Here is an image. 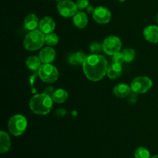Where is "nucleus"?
I'll use <instances>...</instances> for the list:
<instances>
[{"label": "nucleus", "mask_w": 158, "mask_h": 158, "mask_svg": "<svg viewBox=\"0 0 158 158\" xmlns=\"http://www.w3.org/2000/svg\"><path fill=\"white\" fill-rule=\"evenodd\" d=\"M108 63L103 56L91 54L83 64V70L88 80L93 82L101 80L107 74Z\"/></svg>", "instance_id": "1"}, {"label": "nucleus", "mask_w": 158, "mask_h": 158, "mask_svg": "<svg viewBox=\"0 0 158 158\" xmlns=\"http://www.w3.org/2000/svg\"><path fill=\"white\" fill-rule=\"evenodd\" d=\"M53 100L51 96L45 93L33 96L29 100V108L31 110L38 115H46L52 110Z\"/></svg>", "instance_id": "2"}, {"label": "nucleus", "mask_w": 158, "mask_h": 158, "mask_svg": "<svg viewBox=\"0 0 158 158\" xmlns=\"http://www.w3.org/2000/svg\"><path fill=\"white\" fill-rule=\"evenodd\" d=\"M45 34L40 29L30 31L23 40V46L29 51H35L41 49L45 42Z\"/></svg>", "instance_id": "3"}, {"label": "nucleus", "mask_w": 158, "mask_h": 158, "mask_svg": "<svg viewBox=\"0 0 158 158\" xmlns=\"http://www.w3.org/2000/svg\"><path fill=\"white\" fill-rule=\"evenodd\" d=\"M27 128V120L21 114L12 116L8 123V129L12 135L19 137L23 134Z\"/></svg>", "instance_id": "4"}, {"label": "nucleus", "mask_w": 158, "mask_h": 158, "mask_svg": "<svg viewBox=\"0 0 158 158\" xmlns=\"http://www.w3.org/2000/svg\"><path fill=\"white\" fill-rule=\"evenodd\" d=\"M40 80L46 83H52L58 80L59 72L56 66L51 63H43L38 70Z\"/></svg>", "instance_id": "5"}, {"label": "nucleus", "mask_w": 158, "mask_h": 158, "mask_svg": "<svg viewBox=\"0 0 158 158\" xmlns=\"http://www.w3.org/2000/svg\"><path fill=\"white\" fill-rule=\"evenodd\" d=\"M153 86V82L149 77L140 76L134 79L131 84V89L137 94H142L148 92Z\"/></svg>", "instance_id": "6"}, {"label": "nucleus", "mask_w": 158, "mask_h": 158, "mask_svg": "<svg viewBox=\"0 0 158 158\" xmlns=\"http://www.w3.org/2000/svg\"><path fill=\"white\" fill-rule=\"evenodd\" d=\"M103 51L110 56L114 55L120 52L122 47V42L119 37L116 35H110L106 37L103 43Z\"/></svg>", "instance_id": "7"}, {"label": "nucleus", "mask_w": 158, "mask_h": 158, "mask_svg": "<svg viewBox=\"0 0 158 158\" xmlns=\"http://www.w3.org/2000/svg\"><path fill=\"white\" fill-rule=\"evenodd\" d=\"M57 10L60 15L64 18L73 17L78 12L77 4L71 0H63L57 4Z\"/></svg>", "instance_id": "8"}, {"label": "nucleus", "mask_w": 158, "mask_h": 158, "mask_svg": "<svg viewBox=\"0 0 158 158\" xmlns=\"http://www.w3.org/2000/svg\"><path fill=\"white\" fill-rule=\"evenodd\" d=\"M111 12L104 6H99L95 8L93 13V18L99 24H106L111 19Z\"/></svg>", "instance_id": "9"}, {"label": "nucleus", "mask_w": 158, "mask_h": 158, "mask_svg": "<svg viewBox=\"0 0 158 158\" xmlns=\"http://www.w3.org/2000/svg\"><path fill=\"white\" fill-rule=\"evenodd\" d=\"M56 28V23L53 19L50 16H45L40 21L39 29L42 32L46 34L51 33L54 31Z\"/></svg>", "instance_id": "10"}, {"label": "nucleus", "mask_w": 158, "mask_h": 158, "mask_svg": "<svg viewBox=\"0 0 158 158\" xmlns=\"http://www.w3.org/2000/svg\"><path fill=\"white\" fill-rule=\"evenodd\" d=\"M56 51L51 46H48V47L43 48L41 51H40V54H39V57H40V60L43 63H51L54 61L56 58Z\"/></svg>", "instance_id": "11"}, {"label": "nucleus", "mask_w": 158, "mask_h": 158, "mask_svg": "<svg viewBox=\"0 0 158 158\" xmlns=\"http://www.w3.org/2000/svg\"><path fill=\"white\" fill-rule=\"evenodd\" d=\"M143 36L147 41L151 43H158V26L151 25L143 29Z\"/></svg>", "instance_id": "12"}, {"label": "nucleus", "mask_w": 158, "mask_h": 158, "mask_svg": "<svg viewBox=\"0 0 158 158\" xmlns=\"http://www.w3.org/2000/svg\"><path fill=\"white\" fill-rule=\"evenodd\" d=\"M73 24L79 29H84L88 23V17L86 13L82 11H78L73 17Z\"/></svg>", "instance_id": "13"}, {"label": "nucleus", "mask_w": 158, "mask_h": 158, "mask_svg": "<svg viewBox=\"0 0 158 158\" xmlns=\"http://www.w3.org/2000/svg\"><path fill=\"white\" fill-rule=\"evenodd\" d=\"M39 19L35 14L30 13L26 15L24 19V27L25 29H27L28 31H33L39 27Z\"/></svg>", "instance_id": "14"}, {"label": "nucleus", "mask_w": 158, "mask_h": 158, "mask_svg": "<svg viewBox=\"0 0 158 158\" xmlns=\"http://www.w3.org/2000/svg\"><path fill=\"white\" fill-rule=\"evenodd\" d=\"M132 91L131 87L126 83H119L114 88V94L119 98H124L130 95Z\"/></svg>", "instance_id": "15"}, {"label": "nucleus", "mask_w": 158, "mask_h": 158, "mask_svg": "<svg viewBox=\"0 0 158 158\" xmlns=\"http://www.w3.org/2000/svg\"><path fill=\"white\" fill-rule=\"evenodd\" d=\"M87 56L83 52L79 51V52H76L74 53H71L68 57V62L70 63L71 65H83L86 61Z\"/></svg>", "instance_id": "16"}, {"label": "nucleus", "mask_w": 158, "mask_h": 158, "mask_svg": "<svg viewBox=\"0 0 158 158\" xmlns=\"http://www.w3.org/2000/svg\"><path fill=\"white\" fill-rule=\"evenodd\" d=\"M11 148V140L9 134L5 131L0 132V153L5 154L9 151Z\"/></svg>", "instance_id": "17"}, {"label": "nucleus", "mask_w": 158, "mask_h": 158, "mask_svg": "<svg viewBox=\"0 0 158 158\" xmlns=\"http://www.w3.org/2000/svg\"><path fill=\"white\" fill-rule=\"evenodd\" d=\"M122 71H123V67H122L121 64L113 63L108 67L107 76L110 79L115 80V79L119 78L121 76Z\"/></svg>", "instance_id": "18"}, {"label": "nucleus", "mask_w": 158, "mask_h": 158, "mask_svg": "<svg viewBox=\"0 0 158 158\" xmlns=\"http://www.w3.org/2000/svg\"><path fill=\"white\" fill-rule=\"evenodd\" d=\"M42 62L40 60V57H37L35 56H32L28 57L26 61V65L28 67V69L32 71L39 70L40 68Z\"/></svg>", "instance_id": "19"}, {"label": "nucleus", "mask_w": 158, "mask_h": 158, "mask_svg": "<svg viewBox=\"0 0 158 158\" xmlns=\"http://www.w3.org/2000/svg\"><path fill=\"white\" fill-rule=\"evenodd\" d=\"M68 93L63 89H57L54 91L52 98L57 103H63L68 99Z\"/></svg>", "instance_id": "20"}, {"label": "nucleus", "mask_w": 158, "mask_h": 158, "mask_svg": "<svg viewBox=\"0 0 158 158\" xmlns=\"http://www.w3.org/2000/svg\"><path fill=\"white\" fill-rule=\"evenodd\" d=\"M134 158H151V153L147 148L139 147L134 151Z\"/></svg>", "instance_id": "21"}, {"label": "nucleus", "mask_w": 158, "mask_h": 158, "mask_svg": "<svg viewBox=\"0 0 158 158\" xmlns=\"http://www.w3.org/2000/svg\"><path fill=\"white\" fill-rule=\"evenodd\" d=\"M45 42L46 44L49 46H54L58 44L59 43V37L56 33L46 34L45 36Z\"/></svg>", "instance_id": "22"}, {"label": "nucleus", "mask_w": 158, "mask_h": 158, "mask_svg": "<svg viewBox=\"0 0 158 158\" xmlns=\"http://www.w3.org/2000/svg\"><path fill=\"white\" fill-rule=\"evenodd\" d=\"M123 56V59H124L125 63H131L133 60L135 59V51L133 49H130V48H127V49H123V51L122 52Z\"/></svg>", "instance_id": "23"}, {"label": "nucleus", "mask_w": 158, "mask_h": 158, "mask_svg": "<svg viewBox=\"0 0 158 158\" xmlns=\"http://www.w3.org/2000/svg\"><path fill=\"white\" fill-rule=\"evenodd\" d=\"M102 50H103V45H101L99 43H97V42L91 43L90 46H89V51L93 54H98Z\"/></svg>", "instance_id": "24"}, {"label": "nucleus", "mask_w": 158, "mask_h": 158, "mask_svg": "<svg viewBox=\"0 0 158 158\" xmlns=\"http://www.w3.org/2000/svg\"><path fill=\"white\" fill-rule=\"evenodd\" d=\"M76 4H77L79 10L82 11L87 9L89 5V0H77Z\"/></svg>", "instance_id": "25"}, {"label": "nucleus", "mask_w": 158, "mask_h": 158, "mask_svg": "<svg viewBox=\"0 0 158 158\" xmlns=\"http://www.w3.org/2000/svg\"><path fill=\"white\" fill-rule=\"evenodd\" d=\"M124 62L123 56L122 52H119L113 55V63H117V64H121Z\"/></svg>", "instance_id": "26"}, {"label": "nucleus", "mask_w": 158, "mask_h": 158, "mask_svg": "<svg viewBox=\"0 0 158 158\" xmlns=\"http://www.w3.org/2000/svg\"><path fill=\"white\" fill-rule=\"evenodd\" d=\"M54 91L55 90H54L53 88H52V86H48V87H46V89L44 90V93L46 94H47V95L51 96V97H52V94H53V93H54Z\"/></svg>", "instance_id": "27"}, {"label": "nucleus", "mask_w": 158, "mask_h": 158, "mask_svg": "<svg viewBox=\"0 0 158 158\" xmlns=\"http://www.w3.org/2000/svg\"><path fill=\"white\" fill-rule=\"evenodd\" d=\"M94 8L93 7V6H88V8L87 9H86V10H87V12H89V13H94Z\"/></svg>", "instance_id": "28"}, {"label": "nucleus", "mask_w": 158, "mask_h": 158, "mask_svg": "<svg viewBox=\"0 0 158 158\" xmlns=\"http://www.w3.org/2000/svg\"><path fill=\"white\" fill-rule=\"evenodd\" d=\"M151 158H158V154H156V155L153 156V157H151Z\"/></svg>", "instance_id": "29"}, {"label": "nucleus", "mask_w": 158, "mask_h": 158, "mask_svg": "<svg viewBox=\"0 0 158 158\" xmlns=\"http://www.w3.org/2000/svg\"><path fill=\"white\" fill-rule=\"evenodd\" d=\"M119 2H123L125 1V0H118Z\"/></svg>", "instance_id": "30"}, {"label": "nucleus", "mask_w": 158, "mask_h": 158, "mask_svg": "<svg viewBox=\"0 0 158 158\" xmlns=\"http://www.w3.org/2000/svg\"><path fill=\"white\" fill-rule=\"evenodd\" d=\"M56 1H57V2H61V1H63V0H56Z\"/></svg>", "instance_id": "31"}, {"label": "nucleus", "mask_w": 158, "mask_h": 158, "mask_svg": "<svg viewBox=\"0 0 158 158\" xmlns=\"http://www.w3.org/2000/svg\"><path fill=\"white\" fill-rule=\"evenodd\" d=\"M157 23H158V15H157Z\"/></svg>", "instance_id": "32"}]
</instances>
